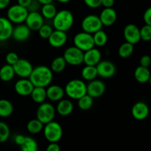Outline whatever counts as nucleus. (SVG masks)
<instances>
[{
	"label": "nucleus",
	"mask_w": 151,
	"mask_h": 151,
	"mask_svg": "<svg viewBox=\"0 0 151 151\" xmlns=\"http://www.w3.org/2000/svg\"><path fill=\"white\" fill-rule=\"evenodd\" d=\"M83 53L84 52L78 47L72 46L65 50L63 57L66 60V64L77 66L83 63Z\"/></svg>",
	"instance_id": "0eeeda50"
},
{
	"label": "nucleus",
	"mask_w": 151,
	"mask_h": 151,
	"mask_svg": "<svg viewBox=\"0 0 151 151\" xmlns=\"http://www.w3.org/2000/svg\"><path fill=\"white\" fill-rule=\"evenodd\" d=\"M102 54L98 49L93 47L83 53V63L88 66H94L101 60Z\"/></svg>",
	"instance_id": "aec40b11"
},
{
	"label": "nucleus",
	"mask_w": 151,
	"mask_h": 151,
	"mask_svg": "<svg viewBox=\"0 0 151 151\" xmlns=\"http://www.w3.org/2000/svg\"><path fill=\"white\" fill-rule=\"evenodd\" d=\"M74 22L75 18L72 12L66 9H63L58 11L52 19V26L55 29L66 32L72 28Z\"/></svg>",
	"instance_id": "f03ea898"
},
{
	"label": "nucleus",
	"mask_w": 151,
	"mask_h": 151,
	"mask_svg": "<svg viewBox=\"0 0 151 151\" xmlns=\"http://www.w3.org/2000/svg\"><path fill=\"white\" fill-rule=\"evenodd\" d=\"M24 23L31 31H38L44 24V19L39 11L29 12Z\"/></svg>",
	"instance_id": "4468645a"
},
{
	"label": "nucleus",
	"mask_w": 151,
	"mask_h": 151,
	"mask_svg": "<svg viewBox=\"0 0 151 151\" xmlns=\"http://www.w3.org/2000/svg\"><path fill=\"white\" fill-rule=\"evenodd\" d=\"M47 92V99L53 102H58L62 100L65 95L64 88L58 85H51L47 87L46 88Z\"/></svg>",
	"instance_id": "412c9836"
},
{
	"label": "nucleus",
	"mask_w": 151,
	"mask_h": 151,
	"mask_svg": "<svg viewBox=\"0 0 151 151\" xmlns=\"http://www.w3.org/2000/svg\"><path fill=\"white\" fill-rule=\"evenodd\" d=\"M19 59V55L14 52H10L5 56V60L7 64L11 65V66L14 65Z\"/></svg>",
	"instance_id": "58836bf2"
},
{
	"label": "nucleus",
	"mask_w": 151,
	"mask_h": 151,
	"mask_svg": "<svg viewBox=\"0 0 151 151\" xmlns=\"http://www.w3.org/2000/svg\"><path fill=\"white\" fill-rule=\"evenodd\" d=\"M29 11L26 7L16 4L10 6L7 11V19L12 24H22L25 22Z\"/></svg>",
	"instance_id": "39448f33"
},
{
	"label": "nucleus",
	"mask_w": 151,
	"mask_h": 151,
	"mask_svg": "<svg viewBox=\"0 0 151 151\" xmlns=\"http://www.w3.org/2000/svg\"><path fill=\"white\" fill-rule=\"evenodd\" d=\"M13 29V24L7 17H0V41H7L11 38Z\"/></svg>",
	"instance_id": "4be33fe9"
},
{
	"label": "nucleus",
	"mask_w": 151,
	"mask_h": 151,
	"mask_svg": "<svg viewBox=\"0 0 151 151\" xmlns=\"http://www.w3.org/2000/svg\"><path fill=\"white\" fill-rule=\"evenodd\" d=\"M57 7L52 3H48L41 5V14L46 19H52L57 13Z\"/></svg>",
	"instance_id": "cd10ccee"
},
{
	"label": "nucleus",
	"mask_w": 151,
	"mask_h": 151,
	"mask_svg": "<svg viewBox=\"0 0 151 151\" xmlns=\"http://www.w3.org/2000/svg\"><path fill=\"white\" fill-rule=\"evenodd\" d=\"M28 78L35 87L47 88L52 81L53 72L48 66H38L33 68Z\"/></svg>",
	"instance_id": "f257e3e1"
},
{
	"label": "nucleus",
	"mask_w": 151,
	"mask_h": 151,
	"mask_svg": "<svg viewBox=\"0 0 151 151\" xmlns=\"http://www.w3.org/2000/svg\"><path fill=\"white\" fill-rule=\"evenodd\" d=\"M87 7L92 9H96L102 5V0H83Z\"/></svg>",
	"instance_id": "ea45409f"
},
{
	"label": "nucleus",
	"mask_w": 151,
	"mask_h": 151,
	"mask_svg": "<svg viewBox=\"0 0 151 151\" xmlns=\"http://www.w3.org/2000/svg\"><path fill=\"white\" fill-rule=\"evenodd\" d=\"M21 151H37L38 150V142L31 137H25L24 142L20 146Z\"/></svg>",
	"instance_id": "473e14b6"
},
{
	"label": "nucleus",
	"mask_w": 151,
	"mask_h": 151,
	"mask_svg": "<svg viewBox=\"0 0 151 151\" xmlns=\"http://www.w3.org/2000/svg\"><path fill=\"white\" fill-rule=\"evenodd\" d=\"M56 111L53 105L50 103H44L39 104L36 111V119L41 121L44 125L51 122L54 119Z\"/></svg>",
	"instance_id": "423d86ee"
},
{
	"label": "nucleus",
	"mask_w": 151,
	"mask_h": 151,
	"mask_svg": "<svg viewBox=\"0 0 151 151\" xmlns=\"http://www.w3.org/2000/svg\"><path fill=\"white\" fill-rule=\"evenodd\" d=\"M97 75L103 78H110L115 75L116 71V66L110 60H100L97 65Z\"/></svg>",
	"instance_id": "9b49d317"
},
{
	"label": "nucleus",
	"mask_w": 151,
	"mask_h": 151,
	"mask_svg": "<svg viewBox=\"0 0 151 151\" xmlns=\"http://www.w3.org/2000/svg\"><path fill=\"white\" fill-rule=\"evenodd\" d=\"M10 0H0V10H4L10 5Z\"/></svg>",
	"instance_id": "de8ad7c7"
},
{
	"label": "nucleus",
	"mask_w": 151,
	"mask_h": 151,
	"mask_svg": "<svg viewBox=\"0 0 151 151\" xmlns=\"http://www.w3.org/2000/svg\"><path fill=\"white\" fill-rule=\"evenodd\" d=\"M73 43L75 47H78L83 52H86L95 47L92 35L83 31L78 32L75 35Z\"/></svg>",
	"instance_id": "1a4fd4ad"
},
{
	"label": "nucleus",
	"mask_w": 151,
	"mask_h": 151,
	"mask_svg": "<svg viewBox=\"0 0 151 151\" xmlns=\"http://www.w3.org/2000/svg\"><path fill=\"white\" fill-rule=\"evenodd\" d=\"M1 41H0V47H1Z\"/></svg>",
	"instance_id": "603ef678"
},
{
	"label": "nucleus",
	"mask_w": 151,
	"mask_h": 151,
	"mask_svg": "<svg viewBox=\"0 0 151 151\" xmlns=\"http://www.w3.org/2000/svg\"><path fill=\"white\" fill-rule=\"evenodd\" d=\"M46 151H60V145L58 144V142H50Z\"/></svg>",
	"instance_id": "c03bdc74"
},
{
	"label": "nucleus",
	"mask_w": 151,
	"mask_h": 151,
	"mask_svg": "<svg viewBox=\"0 0 151 151\" xmlns=\"http://www.w3.org/2000/svg\"><path fill=\"white\" fill-rule=\"evenodd\" d=\"M32 101L35 103L41 104V103L45 102L47 99V92H46V88L44 87H35L34 86L30 95Z\"/></svg>",
	"instance_id": "393cba45"
},
{
	"label": "nucleus",
	"mask_w": 151,
	"mask_h": 151,
	"mask_svg": "<svg viewBox=\"0 0 151 151\" xmlns=\"http://www.w3.org/2000/svg\"><path fill=\"white\" fill-rule=\"evenodd\" d=\"M149 107L144 102H137L131 109V114L135 119L139 121L147 119L149 115Z\"/></svg>",
	"instance_id": "f3484780"
},
{
	"label": "nucleus",
	"mask_w": 151,
	"mask_h": 151,
	"mask_svg": "<svg viewBox=\"0 0 151 151\" xmlns=\"http://www.w3.org/2000/svg\"><path fill=\"white\" fill-rule=\"evenodd\" d=\"M99 18L103 26L110 27L114 24L117 19V13L113 7L104 8L100 13Z\"/></svg>",
	"instance_id": "a211bd4d"
},
{
	"label": "nucleus",
	"mask_w": 151,
	"mask_h": 151,
	"mask_svg": "<svg viewBox=\"0 0 151 151\" xmlns=\"http://www.w3.org/2000/svg\"><path fill=\"white\" fill-rule=\"evenodd\" d=\"M143 21L145 24L147 25H151V8L148 7L147 10L145 11L143 14Z\"/></svg>",
	"instance_id": "37998d69"
},
{
	"label": "nucleus",
	"mask_w": 151,
	"mask_h": 151,
	"mask_svg": "<svg viewBox=\"0 0 151 151\" xmlns=\"http://www.w3.org/2000/svg\"><path fill=\"white\" fill-rule=\"evenodd\" d=\"M41 4L37 0H32L30 4H29V6H28L27 9L29 12L38 11L39 9H41Z\"/></svg>",
	"instance_id": "a19ab883"
},
{
	"label": "nucleus",
	"mask_w": 151,
	"mask_h": 151,
	"mask_svg": "<svg viewBox=\"0 0 151 151\" xmlns=\"http://www.w3.org/2000/svg\"><path fill=\"white\" fill-rule=\"evenodd\" d=\"M106 91V84L100 80L94 79L86 85V94L92 98H98Z\"/></svg>",
	"instance_id": "f8f14e48"
},
{
	"label": "nucleus",
	"mask_w": 151,
	"mask_h": 151,
	"mask_svg": "<svg viewBox=\"0 0 151 151\" xmlns=\"http://www.w3.org/2000/svg\"><path fill=\"white\" fill-rule=\"evenodd\" d=\"M140 66H144V67L149 68L151 64V59L150 57L148 55H144L143 56H142L141 58L139 60Z\"/></svg>",
	"instance_id": "79ce46f5"
},
{
	"label": "nucleus",
	"mask_w": 151,
	"mask_h": 151,
	"mask_svg": "<svg viewBox=\"0 0 151 151\" xmlns=\"http://www.w3.org/2000/svg\"><path fill=\"white\" fill-rule=\"evenodd\" d=\"M123 35L126 42L135 45L140 41L139 28L134 24H128L125 27L123 30Z\"/></svg>",
	"instance_id": "ddd939ff"
},
{
	"label": "nucleus",
	"mask_w": 151,
	"mask_h": 151,
	"mask_svg": "<svg viewBox=\"0 0 151 151\" xmlns=\"http://www.w3.org/2000/svg\"><path fill=\"white\" fill-rule=\"evenodd\" d=\"M103 27L99 16L95 14H90L85 16L81 22L83 31L91 35L97 31L102 29Z\"/></svg>",
	"instance_id": "6e6552de"
},
{
	"label": "nucleus",
	"mask_w": 151,
	"mask_h": 151,
	"mask_svg": "<svg viewBox=\"0 0 151 151\" xmlns=\"http://www.w3.org/2000/svg\"><path fill=\"white\" fill-rule=\"evenodd\" d=\"M57 1H58L59 3H62V4H66V3H69L71 0H56Z\"/></svg>",
	"instance_id": "3c124183"
},
{
	"label": "nucleus",
	"mask_w": 151,
	"mask_h": 151,
	"mask_svg": "<svg viewBox=\"0 0 151 151\" xmlns=\"http://www.w3.org/2000/svg\"><path fill=\"white\" fill-rule=\"evenodd\" d=\"M31 30L25 24H19L13 27L12 32V38L16 41L22 42L29 38Z\"/></svg>",
	"instance_id": "6ab92c4d"
},
{
	"label": "nucleus",
	"mask_w": 151,
	"mask_h": 151,
	"mask_svg": "<svg viewBox=\"0 0 151 151\" xmlns=\"http://www.w3.org/2000/svg\"><path fill=\"white\" fill-rule=\"evenodd\" d=\"M15 75L21 78H28L33 69L32 63L24 58H19L18 61L13 65Z\"/></svg>",
	"instance_id": "9d476101"
},
{
	"label": "nucleus",
	"mask_w": 151,
	"mask_h": 151,
	"mask_svg": "<svg viewBox=\"0 0 151 151\" xmlns=\"http://www.w3.org/2000/svg\"><path fill=\"white\" fill-rule=\"evenodd\" d=\"M64 91L69 98L78 100L86 94V84L82 80H71L66 83Z\"/></svg>",
	"instance_id": "7ed1b4c3"
},
{
	"label": "nucleus",
	"mask_w": 151,
	"mask_h": 151,
	"mask_svg": "<svg viewBox=\"0 0 151 151\" xmlns=\"http://www.w3.org/2000/svg\"><path fill=\"white\" fill-rule=\"evenodd\" d=\"M67 38L68 37L66 32L55 29V30L52 31L50 36L47 39V41H48L49 44L52 47L60 48V47H62L66 44V41H67Z\"/></svg>",
	"instance_id": "2eb2a0df"
},
{
	"label": "nucleus",
	"mask_w": 151,
	"mask_h": 151,
	"mask_svg": "<svg viewBox=\"0 0 151 151\" xmlns=\"http://www.w3.org/2000/svg\"><path fill=\"white\" fill-rule=\"evenodd\" d=\"M15 75L14 69L11 65L5 64L0 69V80L3 82H9L12 81Z\"/></svg>",
	"instance_id": "bb28decb"
},
{
	"label": "nucleus",
	"mask_w": 151,
	"mask_h": 151,
	"mask_svg": "<svg viewBox=\"0 0 151 151\" xmlns=\"http://www.w3.org/2000/svg\"><path fill=\"white\" fill-rule=\"evenodd\" d=\"M141 41H150L151 40V25L145 24L139 29Z\"/></svg>",
	"instance_id": "e433bc0d"
},
{
	"label": "nucleus",
	"mask_w": 151,
	"mask_h": 151,
	"mask_svg": "<svg viewBox=\"0 0 151 151\" xmlns=\"http://www.w3.org/2000/svg\"><path fill=\"white\" fill-rule=\"evenodd\" d=\"M74 110V105L70 100L62 99L58 103L55 111L59 115L62 116H69Z\"/></svg>",
	"instance_id": "5701e85b"
},
{
	"label": "nucleus",
	"mask_w": 151,
	"mask_h": 151,
	"mask_svg": "<svg viewBox=\"0 0 151 151\" xmlns=\"http://www.w3.org/2000/svg\"><path fill=\"white\" fill-rule=\"evenodd\" d=\"M92 36L94 46H97V47H103V46L106 45L108 41L107 34L103 29H100V30L94 32V34H92Z\"/></svg>",
	"instance_id": "72a5a7b5"
},
{
	"label": "nucleus",
	"mask_w": 151,
	"mask_h": 151,
	"mask_svg": "<svg viewBox=\"0 0 151 151\" xmlns=\"http://www.w3.org/2000/svg\"><path fill=\"white\" fill-rule=\"evenodd\" d=\"M37 151H43V150H37Z\"/></svg>",
	"instance_id": "864d4df0"
},
{
	"label": "nucleus",
	"mask_w": 151,
	"mask_h": 151,
	"mask_svg": "<svg viewBox=\"0 0 151 151\" xmlns=\"http://www.w3.org/2000/svg\"><path fill=\"white\" fill-rule=\"evenodd\" d=\"M134 51V45L126 42L121 44L118 49V55L122 58H128L133 55Z\"/></svg>",
	"instance_id": "7c9ffc66"
},
{
	"label": "nucleus",
	"mask_w": 151,
	"mask_h": 151,
	"mask_svg": "<svg viewBox=\"0 0 151 151\" xmlns=\"http://www.w3.org/2000/svg\"><path fill=\"white\" fill-rule=\"evenodd\" d=\"M38 31V33H39L40 37H41V38H44V39H48V38L50 36L52 32L53 27L52 26H50V24H44Z\"/></svg>",
	"instance_id": "4c0bfd02"
},
{
	"label": "nucleus",
	"mask_w": 151,
	"mask_h": 151,
	"mask_svg": "<svg viewBox=\"0 0 151 151\" xmlns=\"http://www.w3.org/2000/svg\"><path fill=\"white\" fill-rule=\"evenodd\" d=\"M150 71L149 68L139 66L134 71V78L139 83H147L150 80Z\"/></svg>",
	"instance_id": "b1692460"
},
{
	"label": "nucleus",
	"mask_w": 151,
	"mask_h": 151,
	"mask_svg": "<svg viewBox=\"0 0 151 151\" xmlns=\"http://www.w3.org/2000/svg\"><path fill=\"white\" fill-rule=\"evenodd\" d=\"M93 103H94V98L87 94L78 100V108L82 111L89 110L92 107Z\"/></svg>",
	"instance_id": "f704fd0d"
},
{
	"label": "nucleus",
	"mask_w": 151,
	"mask_h": 151,
	"mask_svg": "<svg viewBox=\"0 0 151 151\" xmlns=\"http://www.w3.org/2000/svg\"><path fill=\"white\" fill-rule=\"evenodd\" d=\"M10 130L7 124L0 121V143L5 142L10 137Z\"/></svg>",
	"instance_id": "c9c22d12"
},
{
	"label": "nucleus",
	"mask_w": 151,
	"mask_h": 151,
	"mask_svg": "<svg viewBox=\"0 0 151 151\" xmlns=\"http://www.w3.org/2000/svg\"><path fill=\"white\" fill-rule=\"evenodd\" d=\"M34 86L29 81V78H21L15 83V91L19 95L22 97H27L30 95Z\"/></svg>",
	"instance_id": "dca6fc26"
},
{
	"label": "nucleus",
	"mask_w": 151,
	"mask_h": 151,
	"mask_svg": "<svg viewBox=\"0 0 151 151\" xmlns=\"http://www.w3.org/2000/svg\"><path fill=\"white\" fill-rule=\"evenodd\" d=\"M13 112V106L10 100L7 99H0V116L7 118Z\"/></svg>",
	"instance_id": "a878e982"
},
{
	"label": "nucleus",
	"mask_w": 151,
	"mask_h": 151,
	"mask_svg": "<svg viewBox=\"0 0 151 151\" xmlns=\"http://www.w3.org/2000/svg\"><path fill=\"white\" fill-rule=\"evenodd\" d=\"M44 125V124L38 119H32L27 124V130L32 134H39L43 131Z\"/></svg>",
	"instance_id": "2f4dec72"
},
{
	"label": "nucleus",
	"mask_w": 151,
	"mask_h": 151,
	"mask_svg": "<svg viewBox=\"0 0 151 151\" xmlns=\"http://www.w3.org/2000/svg\"><path fill=\"white\" fill-rule=\"evenodd\" d=\"M41 5L45 4H48V3H52L53 1V0H37Z\"/></svg>",
	"instance_id": "8fccbe9b"
},
{
	"label": "nucleus",
	"mask_w": 151,
	"mask_h": 151,
	"mask_svg": "<svg viewBox=\"0 0 151 151\" xmlns=\"http://www.w3.org/2000/svg\"><path fill=\"white\" fill-rule=\"evenodd\" d=\"M25 139V136L22 135V134H17V135L15 136L14 137V142L17 145L21 146L23 142H24Z\"/></svg>",
	"instance_id": "a18cd8bd"
},
{
	"label": "nucleus",
	"mask_w": 151,
	"mask_h": 151,
	"mask_svg": "<svg viewBox=\"0 0 151 151\" xmlns=\"http://www.w3.org/2000/svg\"><path fill=\"white\" fill-rule=\"evenodd\" d=\"M81 76L84 81H91L96 79V78L98 76L96 66L86 65L81 71Z\"/></svg>",
	"instance_id": "c85d7f7f"
},
{
	"label": "nucleus",
	"mask_w": 151,
	"mask_h": 151,
	"mask_svg": "<svg viewBox=\"0 0 151 151\" xmlns=\"http://www.w3.org/2000/svg\"><path fill=\"white\" fill-rule=\"evenodd\" d=\"M114 3V0H102L101 6H103L104 8H110V7H113Z\"/></svg>",
	"instance_id": "49530a36"
},
{
	"label": "nucleus",
	"mask_w": 151,
	"mask_h": 151,
	"mask_svg": "<svg viewBox=\"0 0 151 151\" xmlns=\"http://www.w3.org/2000/svg\"><path fill=\"white\" fill-rule=\"evenodd\" d=\"M44 135L49 142H58L63 137V128L56 121H51L45 124L43 128Z\"/></svg>",
	"instance_id": "20e7f679"
},
{
	"label": "nucleus",
	"mask_w": 151,
	"mask_h": 151,
	"mask_svg": "<svg viewBox=\"0 0 151 151\" xmlns=\"http://www.w3.org/2000/svg\"><path fill=\"white\" fill-rule=\"evenodd\" d=\"M66 66V62L63 56H58L52 61L50 65V69L55 73H60L65 69Z\"/></svg>",
	"instance_id": "c756f323"
},
{
	"label": "nucleus",
	"mask_w": 151,
	"mask_h": 151,
	"mask_svg": "<svg viewBox=\"0 0 151 151\" xmlns=\"http://www.w3.org/2000/svg\"><path fill=\"white\" fill-rule=\"evenodd\" d=\"M31 1H32V0H17V4L22 6V7L27 8L29 4H30Z\"/></svg>",
	"instance_id": "09e8293b"
}]
</instances>
